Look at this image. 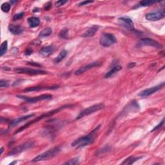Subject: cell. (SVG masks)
I'll use <instances>...</instances> for the list:
<instances>
[{
  "label": "cell",
  "mask_w": 165,
  "mask_h": 165,
  "mask_svg": "<svg viewBox=\"0 0 165 165\" xmlns=\"http://www.w3.org/2000/svg\"><path fill=\"white\" fill-rule=\"evenodd\" d=\"M165 13L164 10H158L156 12H150L148 13L145 16V18L148 20L151 21V22H156V21H158L159 19H163L164 18Z\"/></svg>",
  "instance_id": "9"
},
{
  "label": "cell",
  "mask_w": 165,
  "mask_h": 165,
  "mask_svg": "<svg viewBox=\"0 0 165 165\" xmlns=\"http://www.w3.org/2000/svg\"><path fill=\"white\" fill-rule=\"evenodd\" d=\"M122 69V67L121 66H116L113 67L112 69L110 70L109 72H108L105 75V78H109L112 75H113L114 74L117 73V72L120 71Z\"/></svg>",
  "instance_id": "21"
},
{
  "label": "cell",
  "mask_w": 165,
  "mask_h": 165,
  "mask_svg": "<svg viewBox=\"0 0 165 165\" xmlns=\"http://www.w3.org/2000/svg\"><path fill=\"white\" fill-rule=\"evenodd\" d=\"M27 21H28L29 26L32 27V28L36 27L40 24V19L38 18H37V17H30L27 19Z\"/></svg>",
  "instance_id": "19"
},
{
  "label": "cell",
  "mask_w": 165,
  "mask_h": 165,
  "mask_svg": "<svg viewBox=\"0 0 165 165\" xmlns=\"http://www.w3.org/2000/svg\"><path fill=\"white\" fill-rule=\"evenodd\" d=\"M25 55H27V56H29V55L32 54V50L30 49H27L25 51Z\"/></svg>",
  "instance_id": "36"
},
{
  "label": "cell",
  "mask_w": 165,
  "mask_h": 165,
  "mask_svg": "<svg viewBox=\"0 0 165 165\" xmlns=\"http://www.w3.org/2000/svg\"><path fill=\"white\" fill-rule=\"evenodd\" d=\"M164 82H163L162 83H161L160 85H157V86H156V87L148 88V89H146V90H144L142 92H141L139 94V95L141 98L148 97V96L153 94L154 93L161 90V88H163L164 87Z\"/></svg>",
  "instance_id": "11"
},
{
  "label": "cell",
  "mask_w": 165,
  "mask_h": 165,
  "mask_svg": "<svg viewBox=\"0 0 165 165\" xmlns=\"http://www.w3.org/2000/svg\"><path fill=\"white\" fill-rule=\"evenodd\" d=\"M34 143L33 141H27L25 143L20 144V145L16 147L15 148H14L11 151V152H10L8 155L9 156H12V155L19 154L21 152H23V151L31 148H32L34 146Z\"/></svg>",
  "instance_id": "8"
},
{
  "label": "cell",
  "mask_w": 165,
  "mask_h": 165,
  "mask_svg": "<svg viewBox=\"0 0 165 165\" xmlns=\"http://www.w3.org/2000/svg\"><path fill=\"white\" fill-rule=\"evenodd\" d=\"M101 65H102V63L100 61L92 62V63H91L86 65H85V66L81 67L80 68H79L75 72V74L77 75H81L82 73H84V72H87L88 70H90V69H92V68L100 67Z\"/></svg>",
  "instance_id": "10"
},
{
  "label": "cell",
  "mask_w": 165,
  "mask_h": 165,
  "mask_svg": "<svg viewBox=\"0 0 165 165\" xmlns=\"http://www.w3.org/2000/svg\"><path fill=\"white\" fill-rule=\"evenodd\" d=\"M9 86V82L7 81L1 80L0 81V87L3 88V87H8Z\"/></svg>",
  "instance_id": "31"
},
{
  "label": "cell",
  "mask_w": 165,
  "mask_h": 165,
  "mask_svg": "<svg viewBox=\"0 0 165 165\" xmlns=\"http://www.w3.org/2000/svg\"><path fill=\"white\" fill-rule=\"evenodd\" d=\"M51 7H52V3H51V2H49V3H47V4H46L45 7H44V10H49Z\"/></svg>",
  "instance_id": "35"
},
{
  "label": "cell",
  "mask_w": 165,
  "mask_h": 165,
  "mask_svg": "<svg viewBox=\"0 0 165 165\" xmlns=\"http://www.w3.org/2000/svg\"><path fill=\"white\" fill-rule=\"evenodd\" d=\"M99 128H100V125L98 126L97 128H95L92 132L88 134V135L85 136L83 137H81L80 138L75 139L73 143H72L71 146L72 147L79 148L84 147L89 145V144H91L93 142V141H94V139L95 138Z\"/></svg>",
  "instance_id": "1"
},
{
  "label": "cell",
  "mask_w": 165,
  "mask_h": 165,
  "mask_svg": "<svg viewBox=\"0 0 165 165\" xmlns=\"http://www.w3.org/2000/svg\"><path fill=\"white\" fill-rule=\"evenodd\" d=\"M78 164H80V160H79V158L77 157L72 159L64 163V164H69V165H76Z\"/></svg>",
  "instance_id": "27"
},
{
  "label": "cell",
  "mask_w": 165,
  "mask_h": 165,
  "mask_svg": "<svg viewBox=\"0 0 165 165\" xmlns=\"http://www.w3.org/2000/svg\"><path fill=\"white\" fill-rule=\"evenodd\" d=\"M136 65V64L135 63H130L128 65V66H127V67H128V68H132L135 67Z\"/></svg>",
  "instance_id": "37"
},
{
  "label": "cell",
  "mask_w": 165,
  "mask_h": 165,
  "mask_svg": "<svg viewBox=\"0 0 165 165\" xmlns=\"http://www.w3.org/2000/svg\"><path fill=\"white\" fill-rule=\"evenodd\" d=\"M139 43L141 44V45H146V46H151L153 47H156V48H159L161 47V44L157 42V41H155L151 38H148V37H145V38H143L139 41Z\"/></svg>",
  "instance_id": "13"
},
{
  "label": "cell",
  "mask_w": 165,
  "mask_h": 165,
  "mask_svg": "<svg viewBox=\"0 0 165 165\" xmlns=\"http://www.w3.org/2000/svg\"><path fill=\"white\" fill-rule=\"evenodd\" d=\"M17 97L29 103H35L41 101L50 100V99H52L53 96L50 94H43L39 96H37V97H32V98L27 97V96H23V95H17Z\"/></svg>",
  "instance_id": "6"
},
{
  "label": "cell",
  "mask_w": 165,
  "mask_h": 165,
  "mask_svg": "<svg viewBox=\"0 0 165 165\" xmlns=\"http://www.w3.org/2000/svg\"><path fill=\"white\" fill-rule=\"evenodd\" d=\"M61 148L60 147L56 146L52 148L49 150L46 151L42 154H41L38 156H37L36 157H34V159L32 160V162H39V161H46L49 160L52 158L54 157L55 156H56L60 152Z\"/></svg>",
  "instance_id": "3"
},
{
  "label": "cell",
  "mask_w": 165,
  "mask_h": 165,
  "mask_svg": "<svg viewBox=\"0 0 165 165\" xmlns=\"http://www.w3.org/2000/svg\"><path fill=\"white\" fill-rule=\"evenodd\" d=\"M1 9L3 12H9L10 9V5L9 3H5L2 4L1 6Z\"/></svg>",
  "instance_id": "29"
},
{
  "label": "cell",
  "mask_w": 165,
  "mask_h": 165,
  "mask_svg": "<svg viewBox=\"0 0 165 165\" xmlns=\"http://www.w3.org/2000/svg\"><path fill=\"white\" fill-rule=\"evenodd\" d=\"M111 150V147L110 146H105L103 148H101V149H99V150L97 151V152H96V155H98L99 154H103V153H105V152H109V151H110Z\"/></svg>",
  "instance_id": "28"
},
{
  "label": "cell",
  "mask_w": 165,
  "mask_h": 165,
  "mask_svg": "<svg viewBox=\"0 0 165 165\" xmlns=\"http://www.w3.org/2000/svg\"><path fill=\"white\" fill-rule=\"evenodd\" d=\"M59 37L61 39H66L68 37V29H64L62 30L59 34Z\"/></svg>",
  "instance_id": "26"
},
{
  "label": "cell",
  "mask_w": 165,
  "mask_h": 165,
  "mask_svg": "<svg viewBox=\"0 0 165 165\" xmlns=\"http://www.w3.org/2000/svg\"><path fill=\"white\" fill-rule=\"evenodd\" d=\"M118 22L121 25H122L125 28L133 30L134 29V24L132 19L128 16L121 17L118 19Z\"/></svg>",
  "instance_id": "12"
},
{
  "label": "cell",
  "mask_w": 165,
  "mask_h": 165,
  "mask_svg": "<svg viewBox=\"0 0 165 165\" xmlns=\"http://www.w3.org/2000/svg\"><path fill=\"white\" fill-rule=\"evenodd\" d=\"M159 2V1H152V0H148V1H140L139 5H137V6H136L135 9L137 7H140V6H150L154 3H156Z\"/></svg>",
  "instance_id": "23"
},
{
  "label": "cell",
  "mask_w": 165,
  "mask_h": 165,
  "mask_svg": "<svg viewBox=\"0 0 165 165\" xmlns=\"http://www.w3.org/2000/svg\"><path fill=\"white\" fill-rule=\"evenodd\" d=\"M9 30L10 32L14 34V35H19V34H22L23 32L24 29L19 25H10L9 27Z\"/></svg>",
  "instance_id": "18"
},
{
  "label": "cell",
  "mask_w": 165,
  "mask_h": 165,
  "mask_svg": "<svg viewBox=\"0 0 165 165\" xmlns=\"http://www.w3.org/2000/svg\"><path fill=\"white\" fill-rule=\"evenodd\" d=\"M164 119H163L162 120V121H161L157 126L155 127V128L152 130V132H154V131H155V130H157L158 129H160L161 127H162L164 125Z\"/></svg>",
  "instance_id": "33"
},
{
  "label": "cell",
  "mask_w": 165,
  "mask_h": 165,
  "mask_svg": "<svg viewBox=\"0 0 165 165\" xmlns=\"http://www.w3.org/2000/svg\"><path fill=\"white\" fill-rule=\"evenodd\" d=\"M99 43L103 47H109L117 43V39L113 34L105 33L101 36L100 39H99Z\"/></svg>",
  "instance_id": "5"
},
{
  "label": "cell",
  "mask_w": 165,
  "mask_h": 165,
  "mask_svg": "<svg viewBox=\"0 0 165 165\" xmlns=\"http://www.w3.org/2000/svg\"><path fill=\"white\" fill-rule=\"evenodd\" d=\"M71 106H72V105H70V104H69V105H64V106H61V107H60V108H56V109L50 111V112H47V113H43V114H42L41 116H40L39 117H38V118H37L36 119L32 120V121H30V122H29V123H27V124H25V125H24L22 126V127H20V128L15 132V134H16V133H19V132H22L23 130L26 129L27 128H28V127L30 126L31 125H32V124H34V123H37V122L39 121L40 120H41V119H44V118H49V117H50V116H53V115H54V114H56V113H58L59 112H60L61 110H63L66 109V108H68L71 107Z\"/></svg>",
  "instance_id": "2"
},
{
  "label": "cell",
  "mask_w": 165,
  "mask_h": 165,
  "mask_svg": "<svg viewBox=\"0 0 165 165\" xmlns=\"http://www.w3.org/2000/svg\"><path fill=\"white\" fill-rule=\"evenodd\" d=\"M55 50V47L54 45H49L44 47L39 50V55L43 57H49L51 54L54 53Z\"/></svg>",
  "instance_id": "14"
},
{
  "label": "cell",
  "mask_w": 165,
  "mask_h": 165,
  "mask_svg": "<svg viewBox=\"0 0 165 165\" xmlns=\"http://www.w3.org/2000/svg\"><path fill=\"white\" fill-rule=\"evenodd\" d=\"M34 116H35V114H34V113H32V114L27 115V116H25L21 117V118L14 119V120H12L11 122L10 123L9 127H10V128H12V127H14L16 125H19L20 123H22L23 121H26V120H27V119H29L30 118H32V117H34Z\"/></svg>",
  "instance_id": "15"
},
{
  "label": "cell",
  "mask_w": 165,
  "mask_h": 165,
  "mask_svg": "<svg viewBox=\"0 0 165 165\" xmlns=\"http://www.w3.org/2000/svg\"><path fill=\"white\" fill-rule=\"evenodd\" d=\"M99 28V27L98 25H93L91 27H90L87 30H86L85 32L82 34L81 36L83 37H90L94 36L95 33L97 32Z\"/></svg>",
  "instance_id": "17"
},
{
  "label": "cell",
  "mask_w": 165,
  "mask_h": 165,
  "mask_svg": "<svg viewBox=\"0 0 165 165\" xmlns=\"http://www.w3.org/2000/svg\"><path fill=\"white\" fill-rule=\"evenodd\" d=\"M3 152V148H1V153H0V154H2Z\"/></svg>",
  "instance_id": "38"
},
{
  "label": "cell",
  "mask_w": 165,
  "mask_h": 165,
  "mask_svg": "<svg viewBox=\"0 0 165 165\" xmlns=\"http://www.w3.org/2000/svg\"><path fill=\"white\" fill-rule=\"evenodd\" d=\"M52 29L50 28V27H47V28L44 29L41 31L40 33L39 34V37H47L50 36L52 34Z\"/></svg>",
  "instance_id": "22"
},
{
  "label": "cell",
  "mask_w": 165,
  "mask_h": 165,
  "mask_svg": "<svg viewBox=\"0 0 165 165\" xmlns=\"http://www.w3.org/2000/svg\"><path fill=\"white\" fill-rule=\"evenodd\" d=\"M58 86H52V87H28L25 88L24 91L25 92H38L41 90H55V89L58 88Z\"/></svg>",
  "instance_id": "16"
},
{
  "label": "cell",
  "mask_w": 165,
  "mask_h": 165,
  "mask_svg": "<svg viewBox=\"0 0 165 165\" xmlns=\"http://www.w3.org/2000/svg\"><path fill=\"white\" fill-rule=\"evenodd\" d=\"M105 107V105L102 103L89 106V107L84 109L83 110H82L80 113H79L77 116L76 117V118H75V120L80 119L82 118H83V117H85L87 116L92 114V113H94V112L101 110L104 109Z\"/></svg>",
  "instance_id": "4"
},
{
  "label": "cell",
  "mask_w": 165,
  "mask_h": 165,
  "mask_svg": "<svg viewBox=\"0 0 165 165\" xmlns=\"http://www.w3.org/2000/svg\"><path fill=\"white\" fill-rule=\"evenodd\" d=\"M24 14H25V13H24L23 12L18 13V14H15L14 16L13 20L14 21H17V20L21 19L24 16Z\"/></svg>",
  "instance_id": "30"
},
{
  "label": "cell",
  "mask_w": 165,
  "mask_h": 165,
  "mask_svg": "<svg viewBox=\"0 0 165 165\" xmlns=\"http://www.w3.org/2000/svg\"><path fill=\"white\" fill-rule=\"evenodd\" d=\"M94 1H82L81 2L80 4H79V6H82V5H87L89 4V3H92Z\"/></svg>",
  "instance_id": "34"
},
{
  "label": "cell",
  "mask_w": 165,
  "mask_h": 165,
  "mask_svg": "<svg viewBox=\"0 0 165 165\" xmlns=\"http://www.w3.org/2000/svg\"><path fill=\"white\" fill-rule=\"evenodd\" d=\"M14 71L17 73L19 74H26L28 75H44L49 74L48 72L44 71V70H36V69H33V68H15Z\"/></svg>",
  "instance_id": "7"
},
{
  "label": "cell",
  "mask_w": 165,
  "mask_h": 165,
  "mask_svg": "<svg viewBox=\"0 0 165 165\" xmlns=\"http://www.w3.org/2000/svg\"><path fill=\"white\" fill-rule=\"evenodd\" d=\"M141 157H130L128 159H126L125 161L121 164H132L134 162H136V161L140 159Z\"/></svg>",
  "instance_id": "25"
},
{
  "label": "cell",
  "mask_w": 165,
  "mask_h": 165,
  "mask_svg": "<svg viewBox=\"0 0 165 165\" xmlns=\"http://www.w3.org/2000/svg\"><path fill=\"white\" fill-rule=\"evenodd\" d=\"M67 1H65V0H60V1H58L56 3V6L57 7H60V6L64 5L65 3H67Z\"/></svg>",
  "instance_id": "32"
},
{
  "label": "cell",
  "mask_w": 165,
  "mask_h": 165,
  "mask_svg": "<svg viewBox=\"0 0 165 165\" xmlns=\"http://www.w3.org/2000/svg\"><path fill=\"white\" fill-rule=\"evenodd\" d=\"M68 54V52L66 50H63L60 52V53L58 54V56L54 60V63H59L60 62L63 60Z\"/></svg>",
  "instance_id": "20"
},
{
  "label": "cell",
  "mask_w": 165,
  "mask_h": 165,
  "mask_svg": "<svg viewBox=\"0 0 165 165\" xmlns=\"http://www.w3.org/2000/svg\"><path fill=\"white\" fill-rule=\"evenodd\" d=\"M8 49V43L7 41H5L1 44L0 46V56H3L4 55Z\"/></svg>",
  "instance_id": "24"
}]
</instances>
